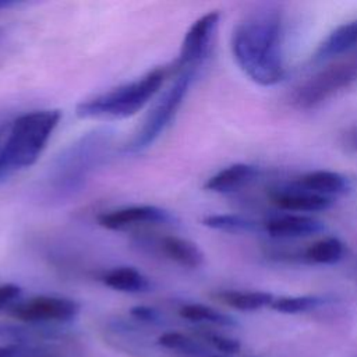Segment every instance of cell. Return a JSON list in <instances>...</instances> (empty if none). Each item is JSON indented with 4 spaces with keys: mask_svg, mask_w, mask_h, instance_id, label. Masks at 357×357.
Segmentation results:
<instances>
[{
    "mask_svg": "<svg viewBox=\"0 0 357 357\" xmlns=\"http://www.w3.org/2000/svg\"><path fill=\"white\" fill-rule=\"evenodd\" d=\"M134 245L141 251L163 257L183 268L195 269L204 264V252L191 240L174 234L141 233L134 238Z\"/></svg>",
    "mask_w": 357,
    "mask_h": 357,
    "instance_id": "ba28073f",
    "label": "cell"
},
{
    "mask_svg": "<svg viewBox=\"0 0 357 357\" xmlns=\"http://www.w3.org/2000/svg\"><path fill=\"white\" fill-rule=\"evenodd\" d=\"M204 337L215 349H218L219 351L226 353V354L237 353L240 350V347H241V344H240V342L237 339L227 337V336H223V335H219V333H215V332H205Z\"/></svg>",
    "mask_w": 357,
    "mask_h": 357,
    "instance_id": "603a6c76",
    "label": "cell"
},
{
    "mask_svg": "<svg viewBox=\"0 0 357 357\" xmlns=\"http://www.w3.org/2000/svg\"><path fill=\"white\" fill-rule=\"evenodd\" d=\"M18 354V347L8 344V346H0V357H15Z\"/></svg>",
    "mask_w": 357,
    "mask_h": 357,
    "instance_id": "484cf974",
    "label": "cell"
},
{
    "mask_svg": "<svg viewBox=\"0 0 357 357\" xmlns=\"http://www.w3.org/2000/svg\"><path fill=\"white\" fill-rule=\"evenodd\" d=\"M343 254L344 245L336 237H325L322 240H318L312 243L305 251V257L310 261L324 265H332L339 262L343 258Z\"/></svg>",
    "mask_w": 357,
    "mask_h": 357,
    "instance_id": "ffe728a7",
    "label": "cell"
},
{
    "mask_svg": "<svg viewBox=\"0 0 357 357\" xmlns=\"http://www.w3.org/2000/svg\"><path fill=\"white\" fill-rule=\"evenodd\" d=\"M325 229V225L311 216L280 215L265 223V230L275 238H298L317 234Z\"/></svg>",
    "mask_w": 357,
    "mask_h": 357,
    "instance_id": "4fadbf2b",
    "label": "cell"
},
{
    "mask_svg": "<svg viewBox=\"0 0 357 357\" xmlns=\"http://www.w3.org/2000/svg\"><path fill=\"white\" fill-rule=\"evenodd\" d=\"M347 144L351 146V148H354V149H357V128H354L353 131H350L349 134H347Z\"/></svg>",
    "mask_w": 357,
    "mask_h": 357,
    "instance_id": "4316f807",
    "label": "cell"
},
{
    "mask_svg": "<svg viewBox=\"0 0 357 357\" xmlns=\"http://www.w3.org/2000/svg\"><path fill=\"white\" fill-rule=\"evenodd\" d=\"M130 314L142 322L156 324L160 321V312L156 308L148 305H135L130 310Z\"/></svg>",
    "mask_w": 357,
    "mask_h": 357,
    "instance_id": "d4e9b609",
    "label": "cell"
},
{
    "mask_svg": "<svg viewBox=\"0 0 357 357\" xmlns=\"http://www.w3.org/2000/svg\"><path fill=\"white\" fill-rule=\"evenodd\" d=\"M216 297L226 305L238 311H257L264 307L272 305L273 296L266 291H240V290H223Z\"/></svg>",
    "mask_w": 357,
    "mask_h": 357,
    "instance_id": "e0dca14e",
    "label": "cell"
},
{
    "mask_svg": "<svg viewBox=\"0 0 357 357\" xmlns=\"http://www.w3.org/2000/svg\"><path fill=\"white\" fill-rule=\"evenodd\" d=\"M357 79V56L346 61L332 64L307 82L298 86L291 98V103L298 109H311L342 88Z\"/></svg>",
    "mask_w": 357,
    "mask_h": 357,
    "instance_id": "8992f818",
    "label": "cell"
},
{
    "mask_svg": "<svg viewBox=\"0 0 357 357\" xmlns=\"http://www.w3.org/2000/svg\"><path fill=\"white\" fill-rule=\"evenodd\" d=\"M81 305L67 297L35 296L25 301H18L8 310V314L18 321L39 322H68L79 314Z\"/></svg>",
    "mask_w": 357,
    "mask_h": 357,
    "instance_id": "9c48e42d",
    "label": "cell"
},
{
    "mask_svg": "<svg viewBox=\"0 0 357 357\" xmlns=\"http://www.w3.org/2000/svg\"><path fill=\"white\" fill-rule=\"evenodd\" d=\"M273 202L286 211L296 212H318L329 209L333 205L332 197H324L301 188L297 183L290 187L275 190Z\"/></svg>",
    "mask_w": 357,
    "mask_h": 357,
    "instance_id": "8fae6325",
    "label": "cell"
},
{
    "mask_svg": "<svg viewBox=\"0 0 357 357\" xmlns=\"http://www.w3.org/2000/svg\"><path fill=\"white\" fill-rule=\"evenodd\" d=\"M106 287L121 293H145L152 289L151 280L134 266H116L103 273Z\"/></svg>",
    "mask_w": 357,
    "mask_h": 357,
    "instance_id": "9a60e30c",
    "label": "cell"
},
{
    "mask_svg": "<svg viewBox=\"0 0 357 357\" xmlns=\"http://www.w3.org/2000/svg\"><path fill=\"white\" fill-rule=\"evenodd\" d=\"M258 174L259 169L254 165L234 163L211 176L205 181L204 188L215 194H230L254 181Z\"/></svg>",
    "mask_w": 357,
    "mask_h": 357,
    "instance_id": "7c38bea8",
    "label": "cell"
},
{
    "mask_svg": "<svg viewBox=\"0 0 357 357\" xmlns=\"http://www.w3.org/2000/svg\"><path fill=\"white\" fill-rule=\"evenodd\" d=\"M158 343L165 347L174 350L177 353L198 357L206 354V349L197 340L180 333V332H166L158 337Z\"/></svg>",
    "mask_w": 357,
    "mask_h": 357,
    "instance_id": "44dd1931",
    "label": "cell"
},
{
    "mask_svg": "<svg viewBox=\"0 0 357 357\" xmlns=\"http://www.w3.org/2000/svg\"><path fill=\"white\" fill-rule=\"evenodd\" d=\"M22 296V289L15 283L0 284V310L11 308L15 305Z\"/></svg>",
    "mask_w": 357,
    "mask_h": 357,
    "instance_id": "cb8c5ba5",
    "label": "cell"
},
{
    "mask_svg": "<svg viewBox=\"0 0 357 357\" xmlns=\"http://www.w3.org/2000/svg\"><path fill=\"white\" fill-rule=\"evenodd\" d=\"M13 4H15V3L14 1H8V0H0V10L1 8H7V7L13 6Z\"/></svg>",
    "mask_w": 357,
    "mask_h": 357,
    "instance_id": "83f0119b",
    "label": "cell"
},
{
    "mask_svg": "<svg viewBox=\"0 0 357 357\" xmlns=\"http://www.w3.org/2000/svg\"><path fill=\"white\" fill-rule=\"evenodd\" d=\"M178 314L181 318L191 322H206L219 326H236L237 322L233 317L220 312L209 305L201 303H188L180 307Z\"/></svg>",
    "mask_w": 357,
    "mask_h": 357,
    "instance_id": "ac0fdd59",
    "label": "cell"
},
{
    "mask_svg": "<svg viewBox=\"0 0 357 357\" xmlns=\"http://www.w3.org/2000/svg\"><path fill=\"white\" fill-rule=\"evenodd\" d=\"M282 36V14L271 7L251 13L234 26L233 59L255 84L272 86L284 78Z\"/></svg>",
    "mask_w": 357,
    "mask_h": 357,
    "instance_id": "6da1fadb",
    "label": "cell"
},
{
    "mask_svg": "<svg viewBox=\"0 0 357 357\" xmlns=\"http://www.w3.org/2000/svg\"><path fill=\"white\" fill-rule=\"evenodd\" d=\"M220 22V13L213 10L197 18L187 29L173 68L176 73L194 71L209 57L215 35Z\"/></svg>",
    "mask_w": 357,
    "mask_h": 357,
    "instance_id": "52a82bcc",
    "label": "cell"
},
{
    "mask_svg": "<svg viewBox=\"0 0 357 357\" xmlns=\"http://www.w3.org/2000/svg\"><path fill=\"white\" fill-rule=\"evenodd\" d=\"M165 68H153L142 77L88 98L75 106L82 120H121L137 114L159 92Z\"/></svg>",
    "mask_w": 357,
    "mask_h": 357,
    "instance_id": "277c9868",
    "label": "cell"
},
{
    "mask_svg": "<svg viewBox=\"0 0 357 357\" xmlns=\"http://www.w3.org/2000/svg\"><path fill=\"white\" fill-rule=\"evenodd\" d=\"M326 303L325 297L321 296H294V297H280L273 300L272 308L282 314H298L314 308H318Z\"/></svg>",
    "mask_w": 357,
    "mask_h": 357,
    "instance_id": "7402d4cb",
    "label": "cell"
},
{
    "mask_svg": "<svg viewBox=\"0 0 357 357\" xmlns=\"http://www.w3.org/2000/svg\"><path fill=\"white\" fill-rule=\"evenodd\" d=\"M206 357H223V356H206Z\"/></svg>",
    "mask_w": 357,
    "mask_h": 357,
    "instance_id": "f1b7e54d",
    "label": "cell"
},
{
    "mask_svg": "<svg viewBox=\"0 0 357 357\" xmlns=\"http://www.w3.org/2000/svg\"><path fill=\"white\" fill-rule=\"evenodd\" d=\"M202 225L220 231L229 233H244V231H255L259 229L258 222L236 213H218L209 215L202 219Z\"/></svg>",
    "mask_w": 357,
    "mask_h": 357,
    "instance_id": "d6986e66",
    "label": "cell"
},
{
    "mask_svg": "<svg viewBox=\"0 0 357 357\" xmlns=\"http://www.w3.org/2000/svg\"><path fill=\"white\" fill-rule=\"evenodd\" d=\"M98 223L107 230H126L138 226H176L178 219L156 205H131L99 215Z\"/></svg>",
    "mask_w": 357,
    "mask_h": 357,
    "instance_id": "30bf717a",
    "label": "cell"
},
{
    "mask_svg": "<svg viewBox=\"0 0 357 357\" xmlns=\"http://www.w3.org/2000/svg\"><path fill=\"white\" fill-rule=\"evenodd\" d=\"M357 49V20L344 22L335 28L318 46L312 59L314 61H326L350 53Z\"/></svg>",
    "mask_w": 357,
    "mask_h": 357,
    "instance_id": "5bb4252c",
    "label": "cell"
},
{
    "mask_svg": "<svg viewBox=\"0 0 357 357\" xmlns=\"http://www.w3.org/2000/svg\"><path fill=\"white\" fill-rule=\"evenodd\" d=\"M197 73L194 71H180L169 88L156 100L151 112L146 114L142 126L134 134L127 149L131 152H139L149 148L172 124L174 120L190 85Z\"/></svg>",
    "mask_w": 357,
    "mask_h": 357,
    "instance_id": "5b68a950",
    "label": "cell"
},
{
    "mask_svg": "<svg viewBox=\"0 0 357 357\" xmlns=\"http://www.w3.org/2000/svg\"><path fill=\"white\" fill-rule=\"evenodd\" d=\"M112 138L109 130H93L70 144L54 160L49 173L52 191L67 197L85 185L91 173L107 158Z\"/></svg>",
    "mask_w": 357,
    "mask_h": 357,
    "instance_id": "3957f363",
    "label": "cell"
},
{
    "mask_svg": "<svg viewBox=\"0 0 357 357\" xmlns=\"http://www.w3.org/2000/svg\"><path fill=\"white\" fill-rule=\"evenodd\" d=\"M59 109H39L20 114L0 146V178L32 166L59 126Z\"/></svg>",
    "mask_w": 357,
    "mask_h": 357,
    "instance_id": "7a4b0ae2",
    "label": "cell"
},
{
    "mask_svg": "<svg viewBox=\"0 0 357 357\" xmlns=\"http://www.w3.org/2000/svg\"><path fill=\"white\" fill-rule=\"evenodd\" d=\"M297 184L314 194L331 197L349 191V181L344 176L329 170H315L304 174Z\"/></svg>",
    "mask_w": 357,
    "mask_h": 357,
    "instance_id": "2e32d148",
    "label": "cell"
}]
</instances>
